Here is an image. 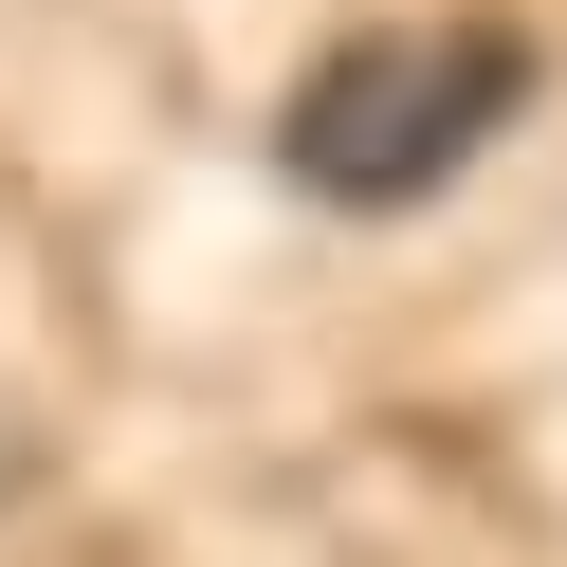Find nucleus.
<instances>
[{
  "label": "nucleus",
  "instance_id": "obj_1",
  "mask_svg": "<svg viewBox=\"0 0 567 567\" xmlns=\"http://www.w3.org/2000/svg\"><path fill=\"white\" fill-rule=\"evenodd\" d=\"M513 111H530V38L513 19H367V38H330L293 74L275 165L311 202H348V220H384V202H440Z\"/></svg>",
  "mask_w": 567,
  "mask_h": 567
},
{
  "label": "nucleus",
  "instance_id": "obj_2",
  "mask_svg": "<svg viewBox=\"0 0 567 567\" xmlns=\"http://www.w3.org/2000/svg\"><path fill=\"white\" fill-rule=\"evenodd\" d=\"M0 494H38V440H19V421H0Z\"/></svg>",
  "mask_w": 567,
  "mask_h": 567
}]
</instances>
